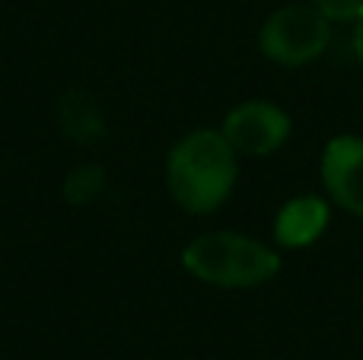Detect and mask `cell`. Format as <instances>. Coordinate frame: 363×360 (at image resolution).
<instances>
[{"label": "cell", "mask_w": 363, "mask_h": 360, "mask_svg": "<svg viewBox=\"0 0 363 360\" xmlns=\"http://www.w3.org/2000/svg\"><path fill=\"white\" fill-rule=\"evenodd\" d=\"M236 157L220 128L185 134L166 157V189L172 201L185 214H213L236 189Z\"/></svg>", "instance_id": "obj_1"}, {"label": "cell", "mask_w": 363, "mask_h": 360, "mask_svg": "<svg viewBox=\"0 0 363 360\" xmlns=\"http://www.w3.org/2000/svg\"><path fill=\"white\" fill-rule=\"evenodd\" d=\"M182 268L211 287L252 291L281 274V255L245 233L213 230V233L194 236L182 249Z\"/></svg>", "instance_id": "obj_2"}, {"label": "cell", "mask_w": 363, "mask_h": 360, "mask_svg": "<svg viewBox=\"0 0 363 360\" xmlns=\"http://www.w3.org/2000/svg\"><path fill=\"white\" fill-rule=\"evenodd\" d=\"M332 45V19L306 4H284L258 29V51L277 67H306Z\"/></svg>", "instance_id": "obj_3"}, {"label": "cell", "mask_w": 363, "mask_h": 360, "mask_svg": "<svg viewBox=\"0 0 363 360\" xmlns=\"http://www.w3.org/2000/svg\"><path fill=\"white\" fill-rule=\"evenodd\" d=\"M223 137L239 157H271L294 134V118L271 99H245L226 112Z\"/></svg>", "instance_id": "obj_4"}, {"label": "cell", "mask_w": 363, "mask_h": 360, "mask_svg": "<svg viewBox=\"0 0 363 360\" xmlns=\"http://www.w3.org/2000/svg\"><path fill=\"white\" fill-rule=\"evenodd\" d=\"M322 185L328 201L345 214L363 220V137L360 134H338L322 150Z\"/></svg>", "instance_id": "obj_5"}, {"label": "cell", "mask_w": 363, "mask_h": 360, "mask_svg": "<svg viewBox=\"0 0 363 360\" xmlns=\"http://www.w3.org/2000/svg\"><path fill=\"white\" fill-rule=\"evenodd\" d=\"M332 220V201L322 195H296L274 217V242L281 249H306L319 242Z\"/></svg>", "instance_id": "obj_6"}, {"label": "cell", "mask_w": 363, "mask_h": 360, "mask_svg": "<svg viewBox=\"0 0 363 360\" xmlns=\"http://www.w3.org/2000/svg\"><path fill=\"white\" fill-rule=\"evenodd\" d=\"M102 189H106V169H99V166H80L64 182V201L80 208V204L93 201Z\"/></svg>", "instance_id": "obj_7"}, {"label": "cell", "mask_w": 363, "mask_h": 360, "mask_svg": "<svg viewBox=\"0 0 363 360\" xmlns=\"http://www.w3.org/2000/svg\"><path fill=\"white\" fill-rule=\"evenodd\" d=\"M313 6H319L332 23H357L363 19V0H309Z\"/></svg>", "instance_id": "obj_8"}, {"label": "cell", "mask_w": 363, "mask_h": 360, "mask_svg": "<svg viewBox=\"0 0 363 360\" xmlns=\"http://www.w3.org/2000/svg\"><path fill=\"white\" fill-rule=\"evenodd\" d=\"M351 48H354V57H357V64L363 67V19L354 23V32H351Z\"/></svg>", "instance_id": "obj_9"}]
</instances>
